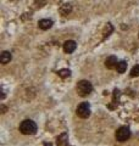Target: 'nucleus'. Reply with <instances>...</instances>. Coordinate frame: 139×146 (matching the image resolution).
<instances>
[{
    "label": "nucleus",
    "mask_w": 139,
    "mask_h": 146,
    "mask_svg": "<svg viewBox=\"0 0 139 146\" xmlns=\"http://www.w3.org/2000/svg\"><path fill=\"white\" fill-rule=\"evenodd\" d=\"M37 129H38L37 124L31 119L23 121L20 124V131L25 135H34L37 133Z\"/></svg>",
    "instance_id": "1"
},
{
    "label": "nucleus",
    "mask_w": 139,
    "mask_h": 146,
    "mask_svg": "<svg viewBox=\"0 0 139 146\" xmlns=\"http://www.w3.org/2000/svg\"><path fill=\"white\" fill-rule=\"evenodd\" d=\"M76 89H77V93L82 98H84V96H88L90 93H92V90H93V85L89 80H80L78 82V84L76 86Z\"/></svg>",
    "instance_id": "2"
},
{
    "label": "nucleus",
    "mask_w": 139,
    "mask_h": 146,
    "mask_svg": "<svg viewBox=\"0 0 139 146\" xmlns=\"http://www.w3.org/2000/svg\"><path fill=\"white\" fill-rule=\"evenodd\" d=\"M116 140L120 141V143H124V141H127L129 139V136H131V131L127 127H120L117 131H116Z\"/></svg>",
    "instance_id": "3"
},
{
    "label": "nucleus",
    "mask_w": 139,
    "mask_h": 146,
    "mask_svg": "<svg viewBox=\"0 0 139 146\" xmlns=\"http://www.w3.org/2000/svg\"><path fill=\"white\" fill-rule=\"evenodd\" d=\"M77 116L80 118H88L90 116V106L88 102H82L77 107Z\"/></svg>",
    "instance_id": "4"
},
{
    "label": "nucleus",
    "mask_w": 139,
    "mask_h": 146,
    "mask_svg": "<svg viewBox=\"0 0 139 146\" xmlns=\"http://www.w3.org/2000/svg\"><path fill=\"white\" fill-rule=\"evenodd\" d=\"M76 48H77V44L75 40H66V42L63 43V50H65V52H67V54H72L76 50Z\"/></svg>",
    "instance_id": "5"
},
{
    "label": "nucleus",
    "mask_w": 139,
    "mask_h": 146,
    "mask_svg": "<svg viewBox=\"0 0 139 146\" xmlns=\"http://www.w3.org/2000/svg\"><path fill=\"white\" fill-rule=\"evenodd\" d=\"M117 63H118L117 57H116V56H109L105 60V67L109 68V70H112V68L117 67Z\"/></svg>",
    "instance_id": "6"
},
{
    "label": "nucleus",
    "mask_w": 139,
    "mask_h": 146,
    "mask_svg": "<svg viewBox=\"0 0 139 146\" xmlns=\"http://www.w3.org/2000/svg\"><path fill=\"white\" fill-rule=\"evenodd\" d=\"M53 20H49V18H43V20H40L38 22V27L40 29H43V31H46V29H49V28H51V26H53Z\"/></svg>",
    "instance_id": "7"
},
{
    "label": "nucleus",
    "mask_w": 139,
    "mask_h": 146,
    "mask_svg": "<svg viewBox=\"0 0 139 146\" xmlns=\"http://www.w3.org/2000/svg\"><path fill=\"white\" fill-rule=\"evenodd\" d=\"M11 52L10 51H3L1 52V56H0V62L3 63V65H6V63H9L11 61Z\"/></svg>",
    "instance_id": "8"
},
{
    "label": "nucleus",
    "mask_w": 139,
    "mask_h": 146,
    "mask_svg": "<svg viewBox=\"0 0 139 146\" xmlns=\"http://www.w3.org/2000/svg\"><path fill=\"white\" fill-rule=\"evenodd\" d=\"M57 146H68V135H67V133H62L57 138Z\"/></svg>",
    "instance_id": "9"
},
{
    "label": "nucleus",
    "mask_w": 139,
    "mask_h": 146,
    "mask_svg": "<svg viewBox=\"0 0 139 146\" xmlns=\"http://www.w3.org/2000/svg\"><path fill=\"white\" fill-rule=\"evenodd\" d=\"M72 11V6H71V4H63V5L60 7V12H61V15L63 16H66L68 15L70 12Z\"/></svg>",
    "instance_id": "10"
},
{
    "label": "nucleus",
    "mask_w": 139,
    "mask_h": 146,
    "mask_svg": "<svg viewBox=\"0 0 139 146\" xmlns=\"http://www.w3.org/2000/svg\"><path fill=\"white\" fill-rule=\"evenodd\" d=\"M116 70H117L118 73H124L126 70H127V62L126 61H118Z\"/></svg>",
    "instance_id": "11"
},
{
    "label": "nucleus",
    "mask_w": 139,
    "mask_h": 146,
    "mask_svg": "<svg viewBox=\"0 0 139 146\" xmlns=\"http://www.w3.org/2000/svg\"><path fill=\"white\" fill-rule=\"evenodd\" d=\"M112 31H114V27L111 26V23H106L105 26V28H104V32H103V34H104V39H106L108 36L112 33Z\"/></svg>",
    "instance_id": "12"
},
{
    "label": "nucleus",
    "mask_w": 139,
    "mask_h": 146,
    "mask_svg": "<svg viewBox=\"0 0 139 146\" xmlns=\"http://www.w3.org/2000/svg\"><path fill=\"white\" fill-rule=\"evenodd\" d=\"M57 76L61 77V78H67V77L71 76V71L67 70V68H63V70L57 71Z\"/></svg>",
    "instance_id": "13"
},
{
    "label": "nucleus",
    "mask_w": 139,
    "mask_h": 146,
    "mask_svg": "<svg viewBox=\"0 0 139 146\" xmlns=\"http://www.w3.org/2000/svg\"><path fill=\"white\" fill-rule=\"evenodd\" d=\"M131 76L132 77H139V65H136L131 70Z\"/></svg>",
    "instance_id": "14"
},
{
    "label": "nucleus",
    "mask_w": 139,
    "mask_h": 146,
    "mask_svg": "<svg viewBox=\"0 0 139 146\" xmlns=\"http://www.w3.org/2000/svg\"><path fill=\"white\" fill-rule=\"evenodd\" d=\"M120 95H121V91H120L118 89H115L114 90V102H116V99H118Z\"/></svg>",
    "instance_id": "15"
},
{
    "label": "nucleus",
    "mask_w": 139,
    "mask_h": 146,
    "mask_svg": "<svg viewBox=\"0 0 139 146\" xmlns=\"http://www.w3.org/2000/svg\"><path fill=\"white\" fill-rule=\"evenodd\" d=\"M5 111H6V107L4 105H1V113H5Z\"/></svg>",
    "instance_id": "16"
},
{
    "label": "nucleus",
    "mask_w": 139,
    "mask_h": 146,
    "mask_svg": "<svg viewBox=\"0 0 139 146\" xmlns=\"http://www.w3.org/2000/svg\"><path fill=\"white\" fill-rule=\"evenodd\" d=\"M44 146H53V145L50 144V143H45V144H44Z\"/></svg>",
    "instance_id": "17"
}]
</instances>
